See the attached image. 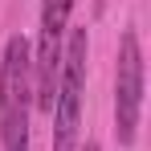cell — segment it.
I'll return each mask as SVG.
<instances>
[{
	"instance_id": "obj_1",
	"label": "cell",
	"mask_w": 151,
	"mask_h": 151,
	"mask_svg": "<svg viewBox=\"0 0 151 151\" xmlns=\"http://www.w3.org/2000/svg\"><path fill=\"white\" fill-rule=\"evenodd\" d=\"M29 114H33V45L8 37L0 57V147L29 151Z\"/></svg>"
},
{
	"instance_id": "obj_2",
	"label": "cell",
	"mask_w": 151,
	"mask_h": 151,
	"mask_svg": "<svg viewBox=\"0 0 151 151\" xmlns=\"http://www.w3.org/2000/svg\"><path fill=\"white\" fill-rule=\"evenodd\" d=\"M86 57L90 37L86 29H70V41L61 49L57 90H53V151H78L82 139V98H86Z\"/></svg>"
},
{
	"instance_id": "obj_4",
	"label": "cell",
	"mask_w": 151,
	"mask_h": 151,
	"mask_svg": "<svg viewBox=\"0 0 151 151\" xmlns=\"http://www.w3.org/2000/svg\"><path fill=\"white\" fill-rule=\"evenodd\" d=\"M139 119H143V45H139V33L127 29L119 41V65H114V135L123 147L135 143Z\"/></svg>"
},
{
	"instance_id": "obj_3",
	"label": "cell",
	"mask_w": 151,
	"mask_h": 151,
	"mask_svg": "<svg viewBox=\"0 0 151 151\" xmlns=\"http://www.w3.org/2000/svg\"><path fill=\"white\" fill-rule=\"evenodd\" d=\"M74 0H41V29H37V49H33V106L53 110L57 70H61V37L70 33Z\"/></svg>"
},
{
	"instance_id": "obj_5",
	"label": "cell",
	"mask_w": 151,
	"mask_h": 151,
	"mask_svg": "<svg viewBox=\"0 0 151 151\" xmlns=\"http://www.w3.org/2000/svg\"><path fill=\"white\" fill-rule=\"evenodd\" d=\"M82 151H102V147H98V143H86V147H82Z\"/></svg>"
}]
</instances>
